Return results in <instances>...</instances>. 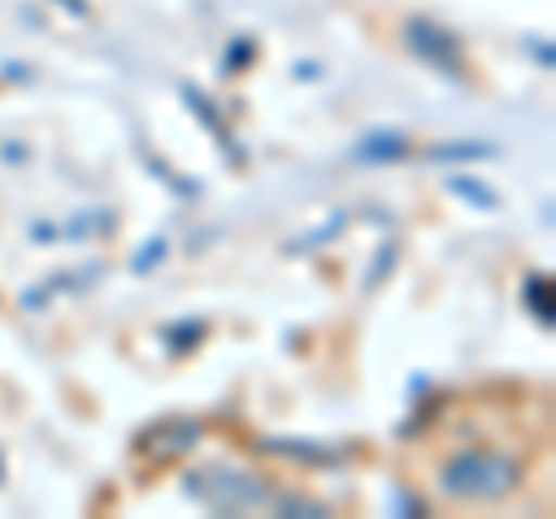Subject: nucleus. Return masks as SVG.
I'll return each mask as SVG.
<instances>
[{
  "label": "nucleus",
  "instance_id": "5",
  "mask_svg": "<svg viewBox=\"0 0 556 519\" xmlns=\"http://www.w3.org/2000/svg\"><path fill=\"white\" fill-rule=\"evenodd\" d=\"M450 186H455V195H464V200H473L478 204V210H496V195H492V190H482L473 177H455V181H450Z\"/></svg>",
  "mask_w": 556,
  "mask_h": 519
},
{
  "label": "nucleus",
  "instance_id": "1",
  "mask_svg": "<svg viewBox=\"0 0 556 519\" xmlns=\"http://www.w3.org/2000/svg\"><path fill=\"white\" fill-rule=\"evenodd\" d=\"M445 492L450 496H468V501H496L506 496L515 482H519V469L515 459L506 455H492V450H468V455H455L445 464Z\"/></svg>",
  "mask_w": 556,
  "mask_h": 519
},
{
  "label": "nucleus",
  "instance_id": "6",
  "mask_svg": "<svg viewBox=\"0 0 556 519\" xmlns=\"http://www.w3.org/2000/svg\"><path fill=\"white\" fill-rule=\"evenodd\" d=\"M200 334H204V325H200V320H186V325H172L167 339H172V349H190V343H195Z\"/></svg>",
  "mask_w": 556,
  "mask_h": 519
},
{
  "label": "nucleus",
  "instance_id": "4",
  "mask_svg": "<svg viewBox=\"0 0 556 519\" xmlns=\"http://www.w3.org/2000/svg\"><path fill=\"white\" fill-rule=\"evenodd\" d=\"M404 135H386V130H380V135H367V140H362V144H353V159L357 163H390V159H404Z\"/></svg>",
  "mask_w": 556,
  "mask_h": 519
},
{
  "label": "nucleus",
  "instance_id": "8",
  "mask_svg": "<svg viewBox=\"0 0 556 519\" xmlns=\"http://www.w3.org/2000/svg\"><path fill=\"white\" fill-rule=\"evenodd\" d=\"M278 510H302V515H320L316 501H302V496H283L278 501Z\"/></svg>",
  "mask_w": 556,
  "mask_h": 519
},
{
  "label": "nucleus",
  "instance_id": "3",
  "mask_svg": "<svg viewBox=\"0 0 556 519\" xmlns=\"http://www.w3.org/2000/svg\"><path fill=\"white\" fill-rule=\"evenodd\" d=\"M404 38H408V47H413L422 61L441 65L445 75H459V42H455V33H445V28L427 24V20H408Z\"/></svg>",
  "mask_w": 556,
  "mask_h": 519
},
{
  "label": "nucleus",
  "instance_id": "2",
  "mask_svg": "<svg viewBox=\"0 0 556 519\" xmlns=\"http://www.w3.org/2000/svg\"><path fill=\"white\" fill-rule=\"evenodd\" d=\"M204 482H190L204 506L214 510H251L265 501V488L255 482V473H200Z\"/></svg>",
  "mask_w": 556,
  "mask_h": 519
},
{
  "label": "nucleus",
  "instance_id": "7",
  "mask_svg": "<svg viewBox=\"0 0 556 519\" xmlns=\"http://www.w3.org/2000/svg\"><path fill=\"white\" fill-rule=\"evenodd\" d=\"M159 260H163V241H149V246H144V255L135 260V269L144 274V269H153V265H159Z\"/></svg>",
  "mask_w": 556,
  "mask_h": 519
}]
</instances>
